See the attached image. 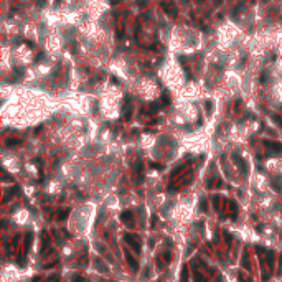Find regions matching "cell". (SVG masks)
Returning <instances> with one entry per match:
<instances>
[{
    "label": "cell",
    "mask_w": 282,
    "mask_h": 282,
    "mask_svg": "<svg viewBox=\"0 0 282 282\" xmlns=\"http://www.w3.org/2000/svg\"><path fill=\"white\" fill-rule=\"evenodd\" d=\"M129 219H130V213H129V211H124V213H122V221L129 223Z\"/></svg>",
    "instance_id": "3957f363"
},
{
    "label": "cell",
    "mask_w": 282,
    "mask_h": 282,
    "mask_svg": "<svg viewBox=\"0 0 282 282\" xmlns=\"http://www.w3.org/2000/svg\"><path fill=\"white\" fill-rule=\"evenodd\" d=\"M264 145L267 147V149H271L272 152H281L282 150V145L279 142H271V140H264Z\"/></svg>",
    "instance_id": "6da1fadb"
},
{
    "label": "cell",
    "mask_w": 282,
    "mask_h": 282,
    "mask_svg": "<svg viewBox=\"0 0 282 282\" xmlns=\"http://www.w3.org/2000/svg\"><path fill=\"white\" fill-rule=\"evenodd\" d=\"M168 102H170V99H168V96H167V94H163V104H168Z\"/></svg>",
    "instance_id": "52a82bcc"
},
{
    "label": "cell",
    "mask_w": 282,
    "mask_h": 282,
    "mask_svg": "<svg viewBox=\"0 0 282 282\" xmlns=\"http://www.w3.org/2000/svg\"><path fill=\"white\" fill-rule=\"evenodd\" d=\"M162 7H163L165 8V10H167V13H173V17H175V8H173V7H168V5L167 4H162Z\"/></svg>",
    "instance_id": "7a4b0ae2"
},
{
    "label": "cell",
    "mask_w": 282,
    "mask_h": 282,
    "mask_svg": "<svg viewBox=\"0 0 282 282\" xmlns=\"http://www.w3.org/2000/svg\"><path fill=\"white\" fill-rule=\"evenodd\" d=\"M272 119H274V122H275V124H277V125H281V127H282V117H281V116H272Z\"/></svg>",
    "instance_id": "277c9868"
},
{
    "label": "cell",
    "mask_w": 282,
    "mask_h": 282,
    "mask_svg": "<svg viewBox=\"0 0 282 282\" xmlns=\"http://www.w3.org/2000/svg\"><path fill=\"white\" fill-rule=\"evenodd\" d=\"M206 208H208L206 206V201L203 200V201H201V211H206Z\"/></svg>",
    "instance_id": "8992f818"
},
{
    "label": "cell",
    "mask_w": 282,
    "mask_h": 282,
    "mask_svg": "<svg viewBox=\"0 0 282 282\" xmlns=\"http://www.w3.org/2000/svg\"><path fill=\"white\" fill-rule=\"evenodd\" d=\"M21 142V140H18V139H15V140H8V145H17V144H20Z\"/></svg>",
    "instance_id": "5b68a950"
},
{
    "label": "cell",
    "mask_w": 282,
    "mask_h": 282,
    "mask_svg": "<svg viewBox=\"0 0 282 282\" xmlns=\"http://www.w3.org/2000/svg\"><path fill=\"white\" fill-rule=\"evenodd\" d=\"M206 109H208V112L211 111V102H210V101H206Z\"/></svg>",
    "instance_id": "ba28073f"
}]
</instances>
